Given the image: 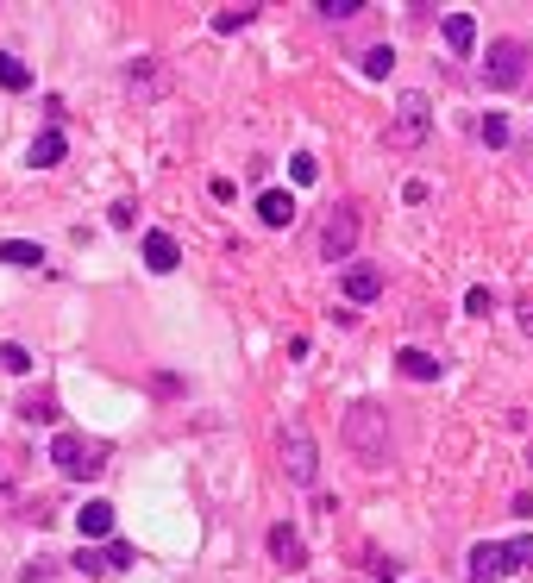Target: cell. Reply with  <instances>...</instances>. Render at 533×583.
I'll list each match as a JSON object with an SVG mask.
<instances>
[{
	"instance_id": "cell-1",
	"label": "cell",
	"mask_w": 533,
	"mask_h": 583,
	"mask_svg": "<svg viewBox=\"0 0 533 583\" xmlns=\"http://www.w3.org/2000/svg\"><path fill=\"white\" fill-rule=\"evenodd\" d=\"M345 446H352L364 464H383V458H389V414H383L377 402L345 408Z\"/></svg>"
},
{
	"instance_id": "cell-2",
	"label": "cell",
	"mask_w": 533,
	"mask_h": 583,
	"mask_svg": "<svg viewBox=\"0 0 533 583\" xmlns=\"http://www.w3.org/2000/svg\"><path fill=\"white\" fill-rule=\"evenodd\" d=\"M51 464H57L63 477L88 483V477H101V471H107V439H88V433H57V439H51Z\"/></svg>"
},
{
	"instance_id": "cell-3",
	"label": "cell",
	"mask_w": 533,
	"mask_h": 583,
	"mask_svg": "<svg viewBox=\"0 0 533 583\" xmlns=\"http://www.w3.org/2000/svg\"><path fill=\"white\" fill-rule=\"evenodd\" d=\"M283 471H289V483H301V489L320 477V446H314L308 427H289V433H283Z\"/></svg>"
},
{
	"instance_id": "cell-4",
	"label": "cell",
	"mask_w": 533,
	"mask_h": 583,
	"mask_svg": "<svg viewBox=\"0 0 533 583\" xmlns=\"http://www.w3.org/2000/svg\"><path fill=\"white\" fill-rule=\"evenodd\" d=\"M483 76H490V88H515L527 76V44L521 38H496L490 57H483Z\"/></svg>"
},
{
	"instance_id": "cell-5",
	"label": "cell",
	"mask_w": 533,
	"mask_h": 583,
	"mask_svg": "<svg viewBox=\"0 0 533 583\" xmlns=\"http://www.w3.org/2000/svg\"><path fill=\"white\" fill-rule=\"evenodd\" d=\"M358 245V214L352 207H339V214H327V226H320V258L327 264H345Z\"/></svg>"
},
{
	"instance_id": "cell-6",
	"label": "cell",
	"mask_w": 533,
	"mask_h": 583,
	"mask_svg": "<svg viewBox=\"0 0 533 583\" xmlns=\"http://www.w3.org/2000/svg\"><path fill=\"white\" fill-rule=\"evenodd\" d=\"M132 558H138V552H132L126 540H107V546H82L76 558H69V565H76L82 577H107V571H126Z\"/></svg>"
},
{
	"instance_id": "cell-7",
	"label": "cell",
	"mask_w": 533,
	"mask_h": 583,
	"mask_svg": "<svg viewBox=\"0 0 533 583\" xmlns=\"http://www.w3.org/2000/svg\"><path fill=\"white\" fill-rule=\"evenodd\" d=\"M427 113H433L427 95H402V101H396V145H414V138H427Z\"/></svg>"
},
{
	"instance_id": "cell-8",
	"label": "cell",
	"mask_w": 533,
	"mask_h": 583,
	"mask_svg": "<svg viewBox=\"0 0 533 583\" xmlns=\"http://www.w3.org/2000/svg\"><path fill=\"white\" fill-rule=\"evenodd\" d=\"M339 289H345V301H377L383 295V270L377 264H352L339 276Z\"/></svg>"
},
{
	"instance_id": "cell-9",
	"label": "cell",
	"mask_w": 533,
	"mask_h": 583,
	"mask_svg": "<svg viewBox=\"0 0 533 583\" xmlns=\"http://www.w3.org/2000/svg\"><path fill=\"white\" fill-rule=\"evenodd\" d=\"M145 264H151L157 276H170V270L182 264V251H176V239H170V232H145Z\"/></svg>"
},
{
	"instance_id": "cell-10",
	"label": "cell",
	"mask_w": 533,
	"mask_h": 583,
	"mask_svg": "<svg viewBox=\"0 0 533 583\" xmlns=\"http://www.w3.org/2000/svg\"><path fill=\"white\" fill-rule=\"evenodd\" d=\"M76 527H82V546L88 540H113V502H88L76 515Z\"/></svg>"
},
{
	"instance_id": "cell-11",
	"label": "cell",
	"mask_w": 533,
	"mask_h": 583,
	"mask_svg": "<svg viewBox=\"0 0 533 583\" xmlns=\"http://www.w3.org/2000/svg\"><path fill=\"white\" fill-rule=\"evenodd\" d=\"M295 214H301L295 195H283V189H264V195H258V220H264V226H289Z\"/></svg>"
},
{
	"instance_id": "cell-12",
	"label": "cell",
	"mask_w": 533,
	"mask_h": 583,
	"mask_svg": "<svg viewBox=\"0 0 533 583\" xmlns=\"http://www.w3.org/2000/svg\"><path fill=\"white\" fill-rule=\"evenodd\" d=\"M508 571V558H502V546H490V540H483L477 552H471V583H496Z\"/></svg>"
},
{
	"instance_id": "cell-13",
	"label": "cell",
	"mask_w": 533,
	"mask_h": 583,
	"mask_svg": "<svg viewBox=\"0 0 533 583\" xmlns=\"http://www.w3.org/2000/svg\"><path fill=\"white\" fill-rule=\"evenodd\" d=\"M0 264H13V270H38V264H44V245H32V239H0Z\"/></svg>"
},
{
	"instance_id": "cell-14",
	"label": "cell",
	"mask_w": 533,
	"mask_h": 583,
	"mask_svg": "<svg viewBox=\"0 0 533 583\" xmlns=\"http://www.w3.org/2000/svg\"><path fill=\"white\" fill-rule=\"evenodd\" d=\"M63 151H69V145H63V132H57V126H44V132L32 138V163H38V170H51V163H63Z\"/></svg>"
},
{
	"instance_id": "cell-15",
	"label": "cell",
	"mask_w": 533,
	"mask_h": 583,
	"mask_svg": "<svg viewBox=\"0 0 533 583\" xmlns=\"http://www.w3.org/2000/svg\"><path fill=\"white\" fill-rule=\"evenodd\" d=\"M446 44L465 57L471 44H477V19H471V13H446Z\"/></svg>"
},
{
	"instance_id": "cell-16",
	"label": "cell",
	"mask_w": 533,
	"mask_h": 583,
	"mask_svg": "<svg viewBox=\"0 0 533 583\" xmlns=\"http://www.w3.org/2000/svg\"><path fill=\"white\" fill-rule=\"evenodd\" d=\"M396 364H402V377H414V383H433V377H439V358H433V352H414V345H408Z\"/></svg>"
},
{
	"instance_id": "cell-17",
	"label": "cell",
	"mask_w": 533,
	"mask_h": 583,
	"mask_svg": "<svg viewBox=\"0 0 533 583\" xmlns=\"http://www.w3.org/2000/svg\"><path fill=\"white\" fill-rule=\"evenodd\" d=\"M0 88H7V95H19V88H32V69L19 63L13 51H0Z\"/></svg>"
},
{
	"instance_id": "cell-18",
	"label": "cell",
	"mask_w": 533,
	"mask_h": 583,
	"mask_svg": "<svg viewBox=\"0 0 533 583\" xmlns=\"http://www.w3.org/2000/svg\"><path fill=\"white\" fill-rule=\"evenodd\" d=\"M270 552L283 558V565H301V533L295 527H270Z\"/></svg>"
},
{
	"instance_id": "cell-19",
	"label": "cell",
	"mask_w": 533,
	"mask_h": 583,
	"mask_svg": "<svg viewBox=\"0 0 533 583\" xmlns=\"http://www.w3.org/2000/svg\"><path fill=\"white\" fill-rule=\"evenodd\" d=\"M19 414H26L32 427H51V421H57V395H26V402H19Z\"/></svg>"
},
{
	"instance_id": "cell-20",
	"label": "cell",
	"mask_w": 533,
	"mask_h": 583,
	"mask_svg": "<svg viewBox=\"0 0 533 583\" xmlns=\"http://www.w3.org/2000/svg\"><path fill=\"white\" fill-rule=\"evenodd\" d=\"M251 19H258V7H214V32H245Z\"/></svg>"
},
{
	"instance_id": "cell-21",
	"label": "cell",
	"mask_w": 533,
	"mask_h": 583,
	"mask_svg": "<svg viewBox=\"0 0 533 583\" xmlns=\"http://www.w3.org/2000/svg\"><path fill=\"white\" fill-rule=\"evenodd\" d=\"M0 370H7V377H26V370H32V352H26V345H0Z\"/></svg>"
},
{
	"instance_id": "cell-22",
	"label": "cell",
	"mask_w": 533,
	"mask_h": 583,
	"mask_svg": "<svg viewBox=\"0 0 533 583\" xmlns=\"http://www.w3.org/2000/svg\"><path fill=\"white\" fill-rule=\"evenodd\" d=\"M502 558H508V571H527V565H533V540H527V533H521V540H508Z\"/></svg>"
},
{
	"instance_id": "cell-23",
	"label": "cell",
	"mask_w": 533,
	"mask_h": 583,
	"mask_svg": "<svg viewBox=\"0 0 533 583\" xmlns=\"http://www.w3.org/2000/svg\"><path fill=\"white\" fill-rule=\"evenodd\" d=\"M314 13H327V19H352V13H364V0H320Z\"/></svg>"
},
{
	"instance_id": "cell-24",
	"label": "cell",
	"mask_w": 533,
	"mask_h": 583,
	"mask_svg": "<svg viewBox=\"0 0 533 583\" xmlns=\"http://www.w3.org/2000/svg\"><path fill=\"white\" fill-rule=\"evenodd\" d=\"M389 63H396V51H389V44H377V51L364 57V76H389Z\"/></svg>"
},
{
	"instance_id": "cell-25",
	"label": "cell",
	"mask_w": 533,
	"mask_h": 583,
	"mask_svg": "<svg viewBox=\"0 0 533 583\" xmlns=\"http://www.w3.org/2000/svg\"><path fill=\"white\" fill-rule=\"evenodd\" d=\"M483 145H508V120H502V113L483 120Z\"/></svg>"
},
{
	"instance_id": "cell-26",
	"label": "cell",
	"mask_w": 533,
	"mask_h": 583,
	"mask_svg": "<svg viewBox=\"0 0 533 583\" xmlns=\"http://www.w3.org/2000/svg\"><path fill=\"white\" fill-rule=\"evenodd\" d=\"M57 577V558H32L26 565V583H51Z\"/></svg>"
},
{
	"instance_id": "cell-27",
	"label": "cell",
	"mask_w": 533,
	"mask_h": 583,
	"mask_svg": "<svg viewBox=\"0 0 533 583\" xmlns=\"http://www.w3.org/2000/svg\"><path fill=\"white\" fill-rule=\"evenodd\" d=\"M465 308H471L477 320H490V308H496V301H490V289H471V295H465Z\"/></svg>"
},
{
	"instance_id": "cell-28",
	"label": "cell",
	"mask_w": 533,
	"mask_h": 583,
	"mask_svg": "<svg viewBox=\"0 0 533 583\" xmlns=\"http://www.w3.org/2000/svg\"><path fill=\"white\" fill-rule=\"evenodd\" d=\"M289 176H295V182H314L320 170H314V157H289Z\"/></svg>"
},
{
	"instance_id": "cell-29",
	"label": "cell",
	"mask_w": 533,
	"mask_h": 583,
	"mask_svg": "<svg viewBox=\"0 0 533 583\" xmlns=\"http://www.w3.org/2000/svg\"><path fill=\"white\" fill-rule=\"evenodd\" d=\"M521 326H527V339H533V301H521Z\"/></svg>"
}]
</instances>
